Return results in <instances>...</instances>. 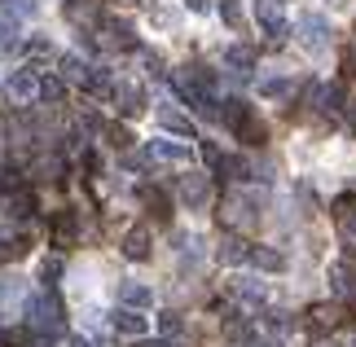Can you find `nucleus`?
<instances>
[{
  "label": "nucleus",
  "instance_id": "f704fd0d",
  "mask_svg": "<svg viewBox=\"0 0 356 347\" xmlns=\"http://www.w3.org/2000/svg\"><path fill=\"white\" fill-rule=\"evenodd\" d=\"M71 347H92V343H84V339H71Z\"/></svg>",
  "mask_w": 356,
  "mask_h": 347
},
{
  "label": "nucleus",
  "instance_id": "7c9ffc66",
  "mask_svg": "<svg viewBox=\"0 0 356 347\" xmlns=\"http://www.w3.org/2000/svg\"><path fill=\"white\" fill-rule=\"evenodd\" d=\"M202 159H207L211 168H220V163H225V154H220V150H216L211 141H202Z\"/></svg>",
  "mask_w": 356,
  "mask_h": 347
},
{
  "label": "nucleus",
  "instance_id": "6ab92c4d",
  "mask_svg": "<svg viewBox=\"0 0 356 347\" xmlns=\"http://www.w3.org/2000/svg\"><path fill=\"white\" fill-rule=\"evenodd\" d=\"M251 264H255V268H268V273L286 268V259L277 251H268V246H251Z\"/></svg>",
  "mask_w": 356,
  "mask_h": 347
},
{
  "label": "nucleus",
  "instance_id": "c85d7f7f",
  "mask_svg": "<svg viewBox=\"0 0 356 347\" xmlns=\"http://www.w3.org/2000/svg\"><path fill=\"white\" fill-rule=\"evenodd\" d=\"M111 145H115V150H128V145H132V132L115 123V128H111Z\"/></svg>",
  "mask_w": 356,
  "mask_h": 347
},
{
  "label": "nucleus",
  "instance_id": "4468645a",
  "mask_svg": "<svg viewBox=\"0 0 356 347\" xmlns=\"http://www.w3.org/2000/svg\"><path fill=\"white\" fill-rule=\"evenodd\" d=\"M119 299H123V308H149V299H154V295H149L145 286H136V282H123L119 286Z\"/></svg>",
  "mask_w": 356,
  "mask_h": 347
},
{
  "label": "nucleus",
  "instance_id": "c9c22d12",
  "mask_svg": "<svg viewBox=\"0 0 356 347\" xmlns=\"http://www.w3.org/2000/svg\"><path fill=\"white\" fill-rule=\"evenodd\" d=\"M128 5H132V0H128Z\"/></svg>",
  "mask_w": 356,
  "mask_h": 347
},
{
  "label": "nucleus",
  "instance_id": "aec40b11",
  "mask_svg": "<svg viewBox=\"0 0 356 347\" xmlns=\"http://www.w3.org/2000/svg\"><path fill=\"white\" fill-rule=\"evenodd\" d=\"M18 255H26V242L18 238V233L0 229V259H18Z\"/></svg>",
  "mask_w": 356,
  "mask_h": 347
},
{
  "label": "nucleus",
  "instance_id": "423d86ee",
  "mask_svg": "<svg viewBox=\"0 0 356 347\" xmlns=\"http://www.w3.org/2000/svg\"><path fill=\"white\" fill-rule=\"evenodd\" d=\"M9 92H13V102L31 106L35 97H40V79H35V71H13V75H9Z\"/></svg>",
  "mask_w": 356,
  "mask_h": 347
},
{
  "label": "nucleus",
  "instance_id": "7ed1b4c3",
  "mask_svg": "<svg viewBox=\"0 0 356 347\" xmlns=\"http://www.w3.org/2000/svg\"><path fill=\"white\" fill-rule=\"evenodd\" d=\"M0 207H5V216L9 220H22V216H31L35 211V193L18 185V189H9V193H0Z\"/></svg>",
  "mask_w": 356,
  "mask_h": 347
},
{
  "label": "nucleus",
  "instance_id": "1a4fd4ad",
  "mask_svg": "<svg viewBox=\"0 0 356 347\" xmlns=\"http://www.w3.org/2000/svg\"><path fill=\"white\" fill-rule=\"evenodd\" d=\"M149 159H163V163H189V145H176V141H149L145 145Z\"/></svg>",
  "mask_w": 356,
  "mask_h": 347
},
{
  "label": "nucleus",
  "instance_id": "f03ea898",
  "mask_svg": "<svg viewBox=\"0 0 356 347\" xmlns=\"http://www.w3.org/2000/svg\"><path fill=\"white\" fill-rule=\"evenodd\" d=\"M299 40H304V49L321 53L330 45V22L321 18V13H308V18H299Z\"/></svg>",
  "mask_w": 356,
  "mask_h": 347
},
{
  "label": "nucleus",
  "instance_id": "4be33fe9",
  "mask_svg": "<svg viewBox=\"0 0 356 347\" xmlns=\"http://www.w3.org/2000/svg\"><path fill=\"white\" fill-rule=\"evenodd\" d=\"M259 92L273 97V102H286V97H295V84H291V79H264Z\"/></svg>",
  "mask_w": 356,
  "mask_h": 347
},
{
  "label": "nucleus",
  "instance_id": "b1692460",
  "mask_svg": "<svg viewBox=\"0 0 356 347\" xmlns=\"http://www.w3.org/2000/svg\"><path fill=\"white\" fill-rule=\"evenodd\" d=\"M330 282H334V290H339V295H356V282H352L348 264H334V268H330Z\"/></svg>",
  "mask_w": 356,
  "mask_h": 347
},
{
  "label": "nucleus",
  "instance_id": "20e7f679",
  "mask_svg": "<svg viewBox=\"0 0 356 347\" xmlns=\"http://www.w3.org/2000/svg\"><path fill=\"white\" fill-rule=\"evenodd\" d=\"M225 220H229V225H255V198H251V193H234V198H229L225 202V211H220Z\"/></svg>",
  "mask_w": 356,
  "mask_h": 347
},
{
  "label": "nucleus",
  "instance_id": "9d476101",
  "mask_svg": "<svg viewBox=\"0 0 356 347\" xmlns=\"http://www.w3.org/2000/svg\"><path fill=\"white\" fill-rule=\"evenodd\" d=\"M62 75L66 79H71V84H92V75H97V71H92V66L84 62V58H75V53H66V58H62Z\"/></svg>",
  "mask_w": 356,
  "mask_h": 347
},
{
  "label": "nucleus",
  "instance_id": "dca6fc26",
  "mask_svg": "<svg viewBox=\"0 0 356 347\" xmlns=\"http://www.w3.org/2000/svg\"><path fill=\"white\" fill-rule=\"evenodd\" d=\"M242 259H251V246L242 238H225L220 242V264H242Z\"/></svg>",
  "mask_w": 356,
  "mask_h": 347
},
{
  "label": "nucleus",
  "instance_id": "412c9836",
  "mask_svg": "<svg viewBox=\"0 0 356 347\" xmlns=\"http://www.w3.org/2000/svg\"><path fill=\"white\" fill-rule=\"evenodd\" d=\"M339 312H343L339 303H321V308H312V325H317V330H334L339 325Z\"/></svg>",
  "mask_w": 356,
  "mask_h": 347
},
{
  "label": "nucleus",
  "instance_id": "393cba45",
  "mask_svg": "<svg viewBox=\"0 0 356 347\" xmlns=\"http://www.w3.org/2000/svg\"><path fill=\"white\" fill-rule=\"evenodd\" d=\"M234 295H238V299H246V303H259V299H264V286L246 277V282H234Z\"/></svg>",
  "mask_w": 356,
  "mask_h": 347
},
{
  "label": "nucleus",
  "instance_id": "5701e85b",
  "mask_svg": "<svg viewBox=\"0 0 356 347\" xmlns=\"http://www.w3.org/2000/svg\"><path fill=\"white\" fill-rule=\"evenodd\" d=\"M220 18L234 26V31H242L246 26V13H242V0H220Z\"/></svg>",
  "mask_w": 356,
  "mask_h": 347
},
{
  "label": "nucleus",
  "instance_id": "72a5a7b5",
  "mask_svg": "<svg viewBox=\"0 0 356 347\" xmlns=\"http://www.w3.org/2000/svg\"><path fill=\"white\" fill-rule=\"evenodd\" d=\"M141 347H172V343H163V339H154V343H141Z\"/></svg>",
  "mask_w": 356,
  "mask_h": 347
},
{
  "label": "nucleus",
  "instance_id": "2f4dec72",
  "mask_svg": "<svg viewBox=\"0 0 356 347\" xmlns=\"http://www.w3.org/2000/svg\"><path fill=\"white\" fill-rule=\"evenodd\" d=\"M159 325H163V334H181V316H176V312H168Z\"/></svg>",
  "mask_w": 356,
  "mask_h": 347
},
{
  "label": "nucleus",
  "instance_id": "f257e3e1",
  "mask_svg": "<svg viewBox=\"0 0 356 347\" xmlns=\"http://www.w3.org/2000/svg\"><path fill=\"white\" fill-rule=\"evenodd\" d=\"M26 325H31L35 334H58L62 330V303H58V295H53L49 286L26 299Z\"/></svg>",
  "mask_w": 356,
  "mask_h": 347
},
{
  "label": "nucleus",
  "instance_id": "f8f14e48",
  "mask_svg": "<svg viewBox=\"0 0 356 347\" xmlns=\"http://www.w3.org/2000/svg\"><path fill=\"white\" fill-rule=\"evenodd\" d=\"M123 255H128V259H145L149 255V229H128V238H123Z\"/></svg>",
  "mask_w": 356,
  "mask_h": 347
},
{
  "label": "nucleus",
  "instance_id": "ddd939ff",
  "mask_svg": "<svg viewBox=\"0 0 356 347\" xmlns=\"http://www.w3.org/2000/svg\"><path fill=\"white\" fill-rule=\"evenodd\" d=\"M106 45L111 49H136V35L128 22H106Z\"/></svg>",
  "mask_w": 356,
  "mask_h": 347
},
{
  "label": "nucleus",
  "instance_id": "39448f33",
  "mask_svg": "<svg viewBox=\"0 0 356 347\" xmlns=\"http://www.w3.org/2000/svg\"><path fill=\"white\" fill-rule=\"evenodd\" d=\"M181 198H185L189 207H207V198H211V185H207V176H202V172H189V176H181Z\"/></svg>",
  "mask_w": 356,
  "mask_h": 347
},
{
  "label": "nucleus",
  "instance_id": "cd10ccee",
  "mask_svg": "<svg viewBox=\"0 0 356 347\" xmlns=\"http://www.w3.org/2000/svg\"><path fill=\"white\" fill-rule=\"evenodd\" d=\"M40 102H62V79H40Z\"/></svg>",
  "mask_w": 356,
  "mask_h": 347
},
{
  "label": "nucleus",
  "instance_id": "473e14b6",
  "mask_svg": "<svg viewBox=\"0 0 356 347\" xmlns=\"http://www.w3.org/2000/svg\"><path fill=\"white\" fill-rule=\"evenodd\" d=\"M207 5H211V0H189V9H194V13H202Z\"/></svg>",
  "mask_w": 356,
  "mask_h": 347
},
{
  "label": "nucleus",
  "instance_id": "a878e982",
  "mask_svg": "<svg viewBox=\"0 0 356 347\" xmlns=\"http://www.w3.org/2000/svg\"><path fill=\"white\" fill-rule=\"evenodd\" d=\"M9 303H22V282L18 277H13V282H0V312H5Z\"/></svg>",
  "mask_w": 356,
  "mask_h": 347
},
{
  "label": "nucleus",
  "instance_id": "c756f323",
  "mask_svg": "<svg viewBox=\"0 0 356 347\" xmlns=\"http://www.w3.org/2000/svg\"><path fill=\"white\" fill-rule=\"evenodd\" d=\"M62 273V259H44V268H40V277H44V286H53V277Z\"/></svg>",
  "mask_w": 356,
  "mask_h": 347
},
{
  "label": "nucleus",
  "instance_id": "2eb2a0df",
  "mask_svg": "<svg viewBox=\"0 0 356 347\" xmlns=\"http://www.w3.org/2000/svg\"><path fill=\"white\" fill-rule=\"evenodd\" d=\"M159 123H163L168 132H176V136H194V123H189L181 110H159Z\"/></svg>",
  "mask_w": 356,
  "mask_h": 347
},
{
  "label": "nucleus",
  "instance_id": "a211bd4d",
  "mask_svg": "<svg viewBox=\"0 0 356 347\" xmlns=\"http://www.w3.org/2000/svg\"><path fill=\"white\" fill-rule=\"evenodd\" d=\"M53 242H58V246H71L75 242V216L71 211H62L58 220H53Z\"/></svg>",
  "mask_w": 356,
  "mask_h": 347
},
{
  "label": "nucleus",
  "instance_id": "6e6552de",
  "mask_svg": "<svg viewBox=\"0 0 356 347\" xmlns=\"http://www.w3.org/2000/svg\"><path fill=\"white\" fill-rule=\"evenodd\" d=\"M111 325L119 330V334H128V339H141V334H145V316L136 312V308H119Z\"/></svg>",
  "mask_w": 356,
  "mask_h": 347
},
{
  "label": "nucleus",
  "instance_id": "0eeeda50",
  "mask_svg": "<svg viewBox=\"0 0 356 347\" xmlns=\"http://www.w3.org/2000/svg\"><path fill=\"white\" fill-rule=\"evenodd\" d=\"M255 18H259V26H264V31H268L273 40H282L286 31H291V26L282 22V9H277V0H259V5H255Z\"/></svg>",
  "mask_w": 356,
  "mask_h": 347
},
{
  "label": "nucleus",
  "instance_id": "9b49d317",
  "mask_svg": "<svg viewBox=\"0 0 356 347\" xmlns=\"http://www.w3.org/2000/svg\"><path fill=\"white\" fill-rule=\"evenodd\" d=\"M115 102H119L123 115H141L145 92H141V88H132V84H115Z\"/></svg>",
  "mask_w": 356,
  "mask_h": 347
},
{
  "label": "nucleus",
  "instance_id": "bb28decb",
  "mask_svg": "<svg viewBox=\"0 0 356 347\" xmlns=\"http://www.w3.org/2000/svg\"><path fill=\"white\" fill-rule=\"evenodd\" d=\"M66 13H71V22H97V9H92V5H79V0H71Z\"/></svg>",
  "mask_w": 356,
  "mask_h": 347
},
{
  "label": "nucleus",
  "instance_id": "f3484780",
  "mask_svg": "<svg viewBox=\"0 0 356 347\" xmlns=\"http://www.w3.org/2000/svg\"><path fill=\"white\" fill-rule=\"evenodd\" d=\"M225 62L234 66V75H246V71H251V66H255V53L246 49V45H234V49L225 53Z\"/></svg>",
  "mask_w": 356,
  "mask_h": 347
}]
</instances>
